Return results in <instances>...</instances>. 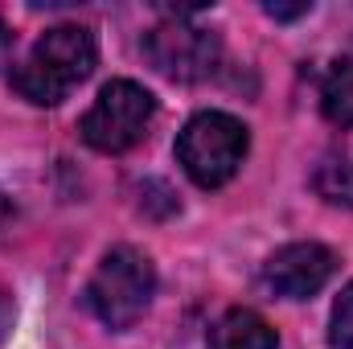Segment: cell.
I'll return each mask as SVG.
<instances>
[{
  "instance_id": "obj_1",
  "label": "cell",
  "mask_w": 353,
  "mask_h": 349,
  "mask_svg": "<svg viewBox=\"0 0 353 349\" xmlns=\"http://www.w3.org/2000/svg\"><path fill=\"white\" fill-rule=\"evenodd\" d=\"M94 62H99V41L87 25H54L33 41V50L12 70L8 83L25 103L54 107L79 83H87Z\"/></svg>"
},
{
  "instance_id": "obj_2",
  "label": "cell",
  "mask_w": 353,
  "mask_h": 349,
  "mask_svg": "<svg viewBox=\"0 0 353 349\" xmlns=\"http://www.w3.org/2000/svg\"><path fill=\"white\" fill-rule=\"evenodd\" d=\"M152 292H157V267H152V259L144 251L119 243V247H111L99 259L83 300H87V308L107 329L123 333V329H132L148 312Z\"/></svg>"
},
{
  "instance_id": "obj_3",
  "label": "cell",
  "mask_w": 353,
  "mask_h": 349,
  "mask_svg": "<svg viewBox=\"0 0 353 349\" xmlns=\"http://www.w3.org/2000/svg\"><path fill=\"white\" fill-rule=\"evenodd\" d=\"M247 148H251L247 123L226 111H197L176 136V161L201 189H222L243 169Z\"/></svg>"
},
{
  "instance_id": "obj_4",
  "label": "cell",
  "mask_w": 353,
  "mask_h": 349,
  "mask_svg": "<svg viewBox=\"0 0 353 349\" xmlns=\"http://www.w3.org/2000/svg\"><path fill=\"white\" fill-rule=\"evenodd\" d=\"M152 119H157L152 90H144L140 83H132V79H111L107 87L99 90V99L90 103V111L83 115L79 132H83V140H87L94 152L119 157V152L136 148L148 136Z\"/></svg>"
},
{
  "instance_id": "obj_5",
  "label": "cell",
  "mask_w": 353,
  "mask_h": 349,
  "mask_svg": "<svg viewBox=\"0 0 353 349\" xmlns=\"http://www.w3.org/2000/svg\"><path fill=\"white\" fill-rule=\"evenodd\" d=\"M140 50L152 62V70L173 79V83H201V79H210L222 66L218 33H210L201 25H189L185 17H173V21L148 29Z\"/></svg>"
},
{
  "instance_id": "obj_6",
  "label": "cell",
  "mask_w": 353,
  "mask_h": 349,
  "mask_svg": "<svg viewBox=\"0 0 353 349\" xmlns=\"http://www.w3.org/2000/svg\"><path fill=\"white\" fill-rule=\"evenodd\" d=\"M337 271V255L321 243H288L263 263V288L279 300L316 296Z\"/></svg>"
},
{
  "instance_id": "obj_7",
  "label": "cell",
  "mask_w": 353,
  "mask_h": 349,
  "mask_svg": "<svg viewBox=\"0 0 353 349\" xmlns=\"http://www.w3.org/2000/svg\"><path fill=\"white\" fill-rule=\"evenodd\" d=\"M210 349H279V337L255 308H230L210 329Z\"/></svg>"
},
{
  "instance_id": "obj_8",
  "label": "cell",
  "mask_w": 353,
  "mask_h": 349,
  "mask_svg": "<svg viewBox=\"0 0 353 349\" xmlns=\"http://www.w3.org/2000/svg\"><path fill=\"white\" fill-rule=\"evenodd\" d=\"M321 111L329 123L353 128V54L337 58L321 79Z\"/></svg>"
},
{
  "instance_id": "obj_9",
  "label": "cell",
  "mask_w": 353,
  "mask_h": 349,
  "mask_svg": "<svg viewBox=\"0 0 353 349\" xmlns=\"http://www.w3.org/2000/svg\"><path fill=\"white\" fill-rule=\"evenodd\" d=\"M312 189L329 206L353 210V161H345V157H325L316 165V173H312Z\"/></svg>"
},
{
  "instance_id": "obj_10",
  "label": "cell",
  "mask_w": 353,
  "mask_h": 349,
  "mask_svg": "<svg viewBox=\"0 0 353 349\" xmlns=\"http://www.w3.org/2000/svg\"><path fill=\"white\" fill-rule=\"evenodd\" d=\"M329 346L333 349H353V283L341 288L333 317H329Z\"/></svg>"
},
{
  "instance_id": "obj_11",
  "label": "cell",
  "mask_w": 353,
  "mask_h": 349,
  "mask_svg": "<svg viewBox=\"0 0 353 349\" xmlns=\"http://www.w3.org/2000/svg\"><path fill=\"white\" fill-rule=\"evenodd\" d=\"M263 12L275 17V21H296V17H308L312 4H308V0H300V4H275V0H271V4H263Z\"/></svg>"
},
{
  "instance_id": "obj_12",
  "label": "cell",
  "mask_w": 353,
  "mask_h": 349,
  "mask_svg": "<svg viewBox=\"0 0 353 349\" xmlns=\"http://www.w3.org/2000/svg\"><path fill=\"white\" fill-rule=\"evenodd\" d=\"M8 54H12V29H8L4 17H0V66L8 62Z\"/></svg>"
},
{
  "instance_id": "obj_13",
  "label": "cell",
  "mask_w": 353,
  "mask_h": 349,
  "mask_svg": "<svg viewBox=\"0 0 353 349\" xmlns=\"http://www.w3.org/2000/svg\"><path fill=\"white\" fill-rule=\"evenodd\" d=\"M8 321H12V300H8V292L0 288V337H4V329H8Z\"/></svg>"
},
{
  "instance_id": "obj_14",
  "label": "cell",
  "mask_w": 353,
  "mask_h": 349,
  "mask_svg": "<svg viewBox=\"0 0 353 349\" xmlns=\"http://www.w3.org/2000/svg\"><path fill=\"white\" fill-rule=\"evenodd\" d=\"M8 210H12V206H8V197H4V189H0V218H4Z\"/></svg>"
}]
</instances>
